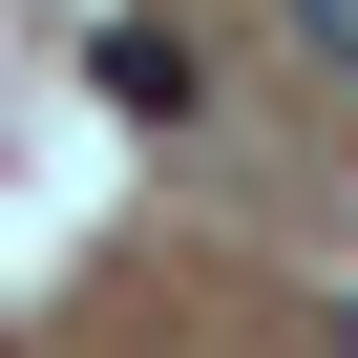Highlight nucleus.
Wrapping results in <instances>:
<instances>
[{
  "label": "nucleus",
  "instance_id": "nucleus-1",
  "mask_svg": "<svg viewBox=\"0 0 358 358\" xmlns=\"http://www.w3.org/2000/svg\"><path fill=\"white\" fill-rule=\"evenodd\" d=\"M295 43H316V64H358V0H295Z\"/></svg>",
  "mask_w": 358,
  "mask_h": 358
}]
</instances>
